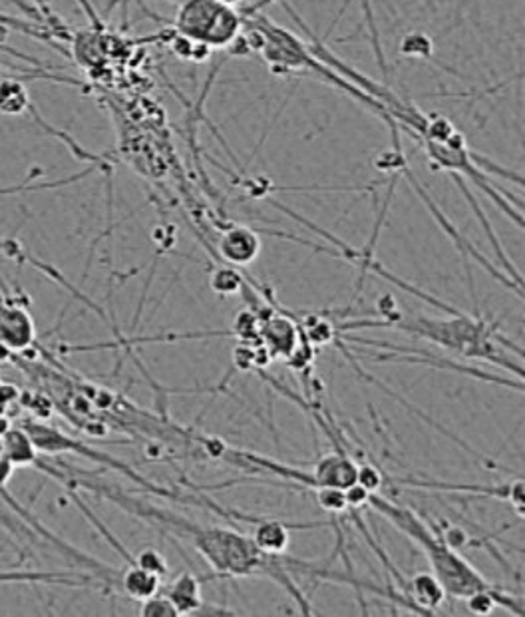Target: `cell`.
I'll return each instance as SVG.
<instances>
[{"label": "cell", "mask_w": 525, "mask_h": 617, "mask_svg": "<svg viewBox=\"0 0 525 617\" xmlns=\"http://www.w3.org/2000/svg\"><path fill=\"white\" fill-rule=\"evenodd\" d=\"M3 440V456L8 458L16 469L19 466H32L36 462V445L27 429H11Z\"/></svg>", "instance_id": "13"}, {"label": "cell", "mask_w": 525, "mask_h": 617, "mask_svg": "<svg viewBox=\"0 0 525 617\" xmlns=\"http://www.w3.org/2000/svg\"><path fill=\"white\" fill-rule=\"evenodd\" d=\"M311 472L313 490L319 488H337V490H348L358 482V462L354 458L346 454V450L337 445L332 453L322 454L319 461L314 462Z\"/></svg>", "instance_id": "7"}, {"label": "cell", "mask_w": 525, "mask_h": 617, "mask_svg": "<svg viewBox=\"0 0 525 617\" xmlns=\"http://www.w3.org/2000/svg\"><path fill=\"white\" fill-rule=\"evenodd\" d=\"M20 397L19 389L12 385H4V382H0V413L6 411V406Z\"/></svg>", "instance_id": "18"}, {"label": "cell", "mask_w": 525, "mask_h": 617, "mask_svg": "<svg viewBox=\"0 0 525 617\" xmlns=\"http://www.w3.org/2000/svg\"><path fill=\"white\" fill-rule=\"evenodd\" d=\"M107 496L122 504L128 512L136 514L138 518L157 524L173 536L187 540L197 549V554L211 565L218 578H253V575L269 578L295 599L303 615L313 613L311 599L303 594V589L295 581L293 557L287 554H265L255 546L251 536L231 526H205V524H197L186 516L155 508L141 502V500L120 494Z\"/></svg>", "instance_id": "1"}, {"label": "cell", "mask_w": 525, "mask_h": 617, "mask_svg": "<svg viewBox=\"0 0 525 617\" xmlns=\"http://www.w3.org/2000/svg\"><path fill=\"white\" fill-rule=\"evenodd\" d=\"M261 345L265 351L271 355V358H287L295 353L297 345L303 339L301 321L295 315H290L285 308L273 303V311L265 315L261 319V331H259Z\"/></svg>", "instance_id": "5"}, {"label": "cell", "mask_w": 525, "mask_h": 617, "mask_svg": "<svg viewBox=\"0 0 525 617\" xmlns=\"http://www.w3.org/2000/svg\"><path fill=\"white\" fill-rule=\"evenodd\" d=\"M165 596L173 604L178 615L199 613L205 605L202 596V578L189 570H183L175 575L168 583Z\"/></svg>", "instance_id": "11"}, {"label": "cell", "mask_w": 525, "mask_h": 617, "mask_svg": "<svg viewBox=\"0 0 525 617\" xmlns=\"http://www.w3.org/2000/svg\"><path fill=\"white\" fill-rule=\"evenodd\" d=\"M404 597L408 602V607L416 613L432 615L438 612V607L444 604L446 591L441 588V583L432 572H420L406 580L404 586Z\"/></svg>", "instance_id": "9"}, {"label": "cell", "mask_w": 525, "mask_h": 617, "mask_svg": "<svg viewBox=\"0 0 525 617\" xmlns=\"http://www.w3.org/2000/svg\"><path fill=\"white\" fill-rule=\"evenodd\" d=\"M139 615H144V617H179L178 612H175L173 604L168 599V596L160 594V591L141 602Z\"/></svg>", "instance_id": "17"}, {"label": "cell", "mask_w": 525, "mask_h": 617, "mask_svg": "<svg viewBox=\"0 0 525 617\" xmlns=\"http://www.w3.org/2000/svg\"><path fill=\"white\" fill-rule=\"evenodd\" d=\"M133 564L139 565V568H144L146 572H152L155 575H160L163 580L165 575L170 573V564L165 560L163 554L160 549L155 548H144L138 556H133Z\"/></svg>", "instance_id": "16"}, {"label": "cell", "mask_w": 525, "mask_h": 617, "mask_svg": "<svg viewBox=\"0 0 525 617\" xmlns=\"http://www.w3.org/2000/svg\"><path fill=\"white\" fill-rule=\"evenodd\" d=\"M14 470H16V466L8 461V458L0 454V488H4L8 485V480H11Z\"/></svg>", "instance_id": "19"}, {"label": "cell", "mask_w": 525, "mask_h": 617, "mask_svg": "<svg viewBox=\"0 0 525 617\" xmlns=\"http://www.w3.org/2000/svg\"><path fill=\"white\" fill-rule=\"evenodd\" d=\"M274 3H281V0H257L255 4H249L247 8H243V11H241V14H243V16H247V14H257L259 11H263L265 6L274 4Z\"/></svg>", "instance_id": "20"}, {"label": "cell", "mask_w": 525, "mask_h": 617, "mask_svg": "<svg viewBox=\"0 0 525 617\" xmlns=\"http://www.w3.org/2000/svg\"><path fill=\"white\" fill-rule=\"evenodd\" d=\"M118 588L128 597L144 602L162 589V578L152 572H146L136 564H130L126 570L118 575Z\"/></svg>", "instance_id": "12"}, {"label": "cell", "mask_w": 525, "mask_h": 617, "mask_svg": "<svg viewBox=\"0 0 525 617\" xmlns=\"http://www.w3.org/2000/svg\"><path fill=\"white\" fill-rule=\"evenodd\" d=\"M36 339L30 315L12 303H0V345L8 351H24Z\"/></svg>", "instance_id": "8"}, {"label": "cell", "mask_w": 525, "mask_h": 617, "mask_svg": "<svg viewBox=\"0 0 525 617\" xmlns=\"http://www.w3.org/2000/svg\"><path fill=\"white\" fill-rule=\"evenodd\" d=\"M30 108L28 92L19 80L0 82V114L19 116Z\"/></svg>", "instance_id": "14"}, {"label": "cell", "mask_w": 525, "mask_h": 617, "mask_svg": "<svg viewBox=\"0 0 525 617\" xmlns=\"http://www.w3.org/2000/svg\"><path fill=\"white\" fill-rule=\"evenodd\" d=\"M369 506L374 512L385 516L388 522H393L406 538H410L422 549L432 565V573L441 583L446 596L465 599L476 594V591L497 588L483 578L462 554H457V548L449 544L444 532L440 528H432L410 508L393 502V500L382 496L380 492H372Z\"/></svg>", "instance_id": "2"}, {"label": "cell", "mask_w": 525, "mask_h": 617, "mask_svg": "<svg viewBox=\"0 0 525 617\" xmlns=\"http://www.w3.org/2000/svg\"><path fill=\"white\" fill-rule=\"evenodd\" d=\"M263 249L261 233L247 228V225L229 223L225 225L218 239V255L225 265L231 267H249L257 261Z\"/></svg>", "instance_id": "6"}, {"label": "cell", "mask_w": 525, "mask_h": 617, "mask_svg": "<svg viewBox=\"0 0 525 617\" xmlns=\"http://www.w3.org/2000/svg\"><path fill=\"white\" fill-rule=\"evenodd\" d=\"M253 533L251 538L255 541V546L261 549V552L269 556H281L287 554L289 541H290V528L295 530H308V528H319L324 526V522H313V524H287L281 520H271V518H255L253 522Z\"/></svg>", "instance_id": "10"}, {"label": "cell", "mask_w": 525, "mask_h": 617, "mask_svg": "<svg viewBox=\"0 0 525 617\" xmlns=\"http://www.w3.org/2000/svg\"><path fill=\"white\" fill-rule=\"evenodd\" d=\"M243 283H245V275L241 273L237 267H231V265H221L218 267V269H213L211 279H210L213 293H218L221 297L241 293Z\"/></svg>", "instance_id": "15"}, {"label": "cell", "mask_w": 525, "mask_h": 617, "mask_svg": "<svg viewBox=\"0 0 525 617\" xmlns=\"http://www.w3.org/2000/svg\"><path fill=\"white\" fill-rule=\"evenodd\" d=\"M245 19L235 6L219 0H181L173 32L210 50L229 48L243 32Z\"/></svg>", "instance_id": "4"}, {"label": "cell", "mask_w": 525, "mask_h": 617, "mask_svg": "<svg viewBox=\"0 0 525 617\" xmlns=\"http://www.w3.org/2000/svg\"><path fill=\"white\" fill-rule=\"evenodd\" d=\"M388 327H396L416 337H424L448 351L460 353L470 358H480L499 366H505L523 377L521 366L507 357V347H513L504 335H499L497 325L483 321L481 317H472L456 311L448 319H430V317H416V319H394Z\"/></svg>", "instance_id": "3"}]
</instances>
